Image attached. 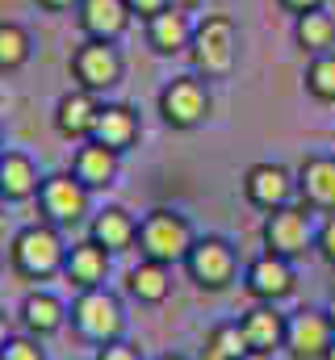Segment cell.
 I'll return each mask as SVG.
<instances>
[{
    "label": "cell",
    "instance_id": "6da1fadb",
    "mask_svg": "<svg viewBox=\"0 0 335 360\" xmlns=\"http://www.w3.org/2000/svg\"><path fill=\"white\" fill-rule=\"evenodd\" d=\"M189 68L201 80H227L235 72L239 59V30L227 13H206L193 25V42H189Z\"/></svg>",
    "mask_w": 335,
    "mask_h": 360
},
{
    "label": "cell",
    "instance_id": "7a4b0ae2",
    "mask_svg": "<svg viewBox=\"0 0 335 360\" xmlns=\"http://www.w3.org/2000/svg\"><path fill=\"white\" fill-rule=\"evenodd\" d=\"M63 256H68V243H63L59 226H51V222H30L8 243V269L21 281H51V276H59L63 272Z\"/></svg>",
    "mask_w": 335,
    "mask_h": 360
},
{
    "label": "cell",
    "instance_id": "3957f363",
    "mask_svg": "<svg viewBox=\"0 0 335 360\" xmlns=\"http://www.w3.org/2000/svg\"><path fill=\"white\" fill-rule=\"evenodd\" d=\"M197 243V231H193V222L180 214V210H168V205H156V210H147L143 218H139V239H134V248H139V256L143 260H156V264H184V256H189V248Z\"/></svg>",
    "mask_w": 335,
    "mask_h": 360
},
{
    "label": "cell",
    "instance_id": "277c9868",
    "mask_svg": "<svg viewBox=\"0 0 335 360\" xmlns=\"http://www.w3.org/2000/svg\"><path fill=\"white\" fill-rule=\"evenodd\" d=\"M68 323H72V331L80 335L84 344L105 348V344L122 340V331H126V310H122V302H118L105 285H101V289H80V293L72 297V306H68Z\"/></svg>",
    "mask_w": 335,
    "mask_h": 360
},
{
    "label": "cell",
    "instance_id": "5b68a950",
    "mask_svg": "<svg viewBox=\"0 0 335 360\" xmlns=\"http://www.w3.org/2000/svg\"><path fill=\"white\" fill-rule=\"evenodd\" d=\"M315 231H319L315 210L302 205V201H289V205L264 214V222H260V243H264L268 256L298 260V256L315 252Z\"/></svg>",
    "mask_w": 335,
    "mask_h": 360
},
{
    "label": "cell",
    "instance_id": "8992f818",
    "mask_svg": "<svg viewBox=\"0 0 335 360\" xmlns=\"http://www.w3.org/2000/svg\"><path fill=\"white\" fill-rule=\"evenodd\" d=\"M180 269L201 293H227L239 281V252L227 235H197Z\"/></svg>",
    "mask_w": 335,
    "mask_h": 360
},
{
    "label": "cell",
    "instance_id": "52a82bcc",
    "mask_svg": "<svg viewBox=\"0 0 335 360\" xmlns=\"http://www.w3.org/2000/svg\"><path fill=\"white\" fill-rule=\"evenodd\" d=\"M156 113L168 130H197L210 113V80H201L197 72H180L164 80L156 96Z\"/></svg>",
    "mask_w": 335,
    "mask_h": 360
},
{
    "label": "cell",
    "instance_id": "ba28073f",
    "mask_svg": "<svg viewBox=\"0 0 335 360\" xmlns=\"http://www.w3.org/2000/svg\"><path fill=\"white\" fill-rule=\"evenodd\" d=\"M122 76H126V59H122V51L113 42L84 38L80 46L72 51V80H76V89L101 96V92L118 89Z\"/></svg>",
    "mask_w": 335,
    "mask_h": 360
},
{
    "label": "cell",
    "instance_id": "9c48e42d",
    "mask_svg": "<svg viewBox=\"0 0 335 360\" xmlns=\"http://www.w3.org/2000/svg\"><path fill=\"white\" fill-rule=\"evenodd\" d=\"M88 197L92 193L72 172H51V176H42L34 201H38V218L63 231V226H76L88 218Z\"/></svg>",
    "mask_w": 335,
    "mask_h": 360
},
{
    "label": "cell",
    "instance_id": "30bf717a",
    "mask_svg": "<svg viewBox=\"0 0 335 360\" xmlns=\"http://www.w3.org/2000/svg\"><path fill=\"white\" fill-rule=\"evenodd\" d=\"M298 197V172H289L285 164L260 160L244 172V201L260 214H272L281 205H289Z\"/></svg>",
    "mask_w": 335,
    "mask_h": 360
},
{
    "label": "cell",
    "instance_id": "8fae6325",
    "mask_svg": "<svg viewBox=\"0 0 335 360\" xmlns=\"http://www.w3.org/2000/svg\"><path fill=\"white\" fill-rule=\"evenodd\" d=\"M331 344L335 327L323 306H302L289 314V331H285V356L289 360H323Z\"/></svg>",
    "mask_w": 335,
    "mask_h": 360
},
{
    "label": "cell",
    "instance_id": "7c38bea8",
    "mask_svg": "<svg viewBox=\"0 0 335 360\" xmlns=\"http://www.w3.org/2000/svg\"><path fill=\"white\" fill-rule=\"evenodd\" d=\"M244 289H248L251 302H285L293 297L298 289V272H293V260H281V256H268L260 252L255 260H248L244 269Z\"/></svg>",
    "mask_w": 335,
    "mask_h": 360
},
{
    "label": "cell",
    "instance_id": "4fadbf2b",
    "mask_svg": "<svg viewBox=\"0 0 335 360\" xmlns=\"http://www.w3.org/2000/svg\"><path fill=\"white\" fill-rule=\"evenodd\" d=\"M92 139H96L101 147H109V151L126 155V151H130V147H139V139H143V117H139V109H134V105H126V101H105V105H101V113H96Z\"/></svg>",
    "mask_w": 335,
    "mask_h": 360
},
{
    "label": "cell",
    "instance_id": "5bb4252c",
    "mask_svg": "<svg viewBox=\"0 0 335 360\" xmlns=\"http://www.w3.org/2000/svg\"><path fill=\"white\" fill-rule=\"evenodd\" d=\"M298 172V201L315 214H335V151L331 155H302Z\"/></svg>",
    "mask_w": 335,
    "mask_h": 360
},
{
    "label": "cell",
    "instance_id": "9a60e30c",
    "mask_svg": "<svg viewBox=\"0 0 335 360\" xmlns=\"http://www.w3.org/2000/svg\"><path fill=\"white\" fill-rule=\"evenodd\" d=\"M17 323H21L25 335L51 340V335H59L68 327V302L55 297L51 289H30L21 297V306H17Z\"/></svg>",
    "mask_w": 335,
    "mask_h": 360
},
{
    "label": "cell",
    "instance_id": "2e32d148",
    "mask_svg": "<svg viewBox=\"0 0 335 360\" xmlns=\"http://www.w3.org/2000/svg\"><path fill=\"white\" fill-rule=\"evenodd\" d=\"M130 21L134 17H130L126 0H80V8H76V25L92 42H118L130 30Z\"/></svg>",
    "mask_w": 335,
    "mask_h": 360
},
{
    "label": "cell",
    "instance_id": "e0dca14e",
    "mask_svg": "<svg viewBox=\"0 0 335 360\" xmlns=\"http://www.w3.org/2000/svg\"><path fill=\"white\" fill-rule=\"evenodd\" d=\"M239 331H244L251 352H277V348H285L289 314H281L272 302H251L239 314Z\"/></svg>",
    "mask_w": 335,
    "mask_h": 360
},
{
    "label": "cell",
    "instance_id": "ac0fdd59",
    "mask_svg": "<svg viewBox=\"0 0 335 360\" xmlns=\"http://www.w3.org/2000/svg\"><path fill=\"white\" fill-rule=\"evenodd\" d=\"M109 252L101 248V243H92V239H76L72 248H68V256H63V281L80 293V289H101L105 281H109Z\"/></svg>",
    "mask_w": 335,
    "mask_h": 360
},
{
    "label": "cell",
    "instance_id": "d6986e66",
    "mask_svg": "<svg viewBox=\"0 0 335 360\" xmlns=\"http://www.w3.org/2000/svg\"><path fill=\"white\" fill-rule=\"evenodd\" d=\"M118 168H122V155H118V151L101 147L96 139H84L80 147L72 151V168H68V172L80 180L88 193H101V188L118 184Z\"/></svg>",
    "mask_w": 335,
    "mask_h": 360
},
{
    "label": "cell",
    "instance_id": "ffe728a7",
    "mask_svg": "<svg viewBox=\"0 0 335 360\" xmlns=\"http://www.w3.org/2000/svg\"><path fill=\"white\" fill-rule=\"evenodd\" d=\"M193 25H197L193 13H180V8L168 4L164 13H156V17L143 25V38H147V46H151L160 59H172V55H184V51H189Z\"/></svg>",
    "mask_w": 335,
    "mask_h": 360
},
{
    "label": "cell",
    "instance_id": "44dd1931",
    "mask_svg": "<svg viewBox=\"0 0 335 360\" xmlns=\"http://www.w3.org/2000/svg\"><path fill=\"white\" fill-rule=\"evenodd\" d=\"M96 113H101V101L84 89H68L55 101V130L59 139L68 143H84L92 139V126H96Z\"/></svg>",
    "mask_w": 335,
    "mask_h": 360
},
{
    "label": "cell",
    "instance_id": "7402d4cb",
    "mask_svg": "<svg viewBox=\"0 0 335 360\" xmlns=\"http://www.w3.org/2000/svg\"><path fill=\"white\" fill-rule=\"evenodd\" d=\"M88 239L101 243L109 256H118V252L134 248V239H139V218H134L126 205H105V210H96V214L88 218Z\"/></svg>",
    "mask_w": 335,
    "mask_h": 360
},
{
    "label": "cell",
    "instance_id": "603a6c76",
    "mask_svg": "<svg viewBox=\"0 0 335 360\" xmlns=\"http://www.w3.org/2000/svg\"><path fill=\"white\" fill-rule=\"evenodd\" d=\"M38 164H34V155H25V151H4L0 155V197L8 201V205H21V201H34L38 197Z\"/></svg>",
    "mask_w": 335,
    "mask_h": 360
},
{
    "label": "cell",
    "instance_id": "cb8c5ba5",
    "mask_svg": "<svg viewBox=\"0 0 335 360\" xmlns=\"http://www.w3.org/2000/svg\"><path fill=\"white\" fill-rule=\"evenodd\" d=\"M172 269L156 264V260H139L134 269L126 272V293L139 302V306H164L172 297Z\"/></svg>",
    "mask_w": 335,
    "mask_h": 360
},
{
    "label": "cell",
    "instance_id": "d4e9b609",
    "mask_svg": "<svg viewBox=\"0 0 335 360\" xmlns=\"http://www.w3.org/2000/svg\"><path fill=\"white\" fill-rule=\"evenodd\" d=\"M293 46L302 55H310V59L335 51V17L327 8H315V13L293 17Z\"/></svg>",
    "mask_w": 335,
    "mask_h": 360
},
{
    "label": "cell",
    "instance_id": "484cf974",
    "mask_svg": "<svg viewBox=\"0 0 335 360\" xmlns=\"http://www.w3.org/2000/svg\"><path fill=\"white\" fill-rule=\"evenodd\" d=\"M251 348L239 331V319L235 323H214L206 331V344H201V360H244Z\"/></svg>",
    "mask_w": 335,
    "mask_h": 360
},
{
    "label": "cell",
    "instance_id": "4316f807",
    "mask_svg": "<svg viewBox=\"0 0 335 360\" xmlns=\"http://www.w3.org/2000/svg\"><path fill=\"white\" fill-rule=\"evenodd\" d=\"M30 55H34V38H30V30L17 25V21H0V76L21 72V68L30 63Z\"/></svg>",
    "mask_w": 335,
    "mask_h": 360
},
{
    "label": "cell",
    "instance_id": "83f0119b",
    "mask_svg": "<svg viewBox=\"0 0 335 360\" xmlns=\"http://www.w3.org/2000/svg\"><path fill=\"white\" fill-rule=\"evenodd\" d=\"M302 89L310 92L319 105H335V51L306 59V72H302Z\"/></svg>",
    "mask_w": 335,
    "mask_h": 360
},
{
    "label": "cell",
    "instance_id": "f1b7e54d",
    "mask_svg": "<svg viewBox=\"0 0 335 360\" xmlns=\"http://www.w3.org/2000/svg\"><path fill=\"white\" fill-rule=\"evenodd\" d=\"M0 360H46V348H42V340L17 331V335L0 348Z\"/></svg>",
    "mask_w": 335,
    "mask_h": 360
},
{
    "label": "cell",
    "instance_id": "f546056e",
    "mask_svg": "<svg viewBox=\"0 0 335 360\" xmlns=\"http://www.w3.org/2000/svg\"><path fill=\"white\" fill-rule=\"evenodd\" d=\"M315 256L335 269V214H327L323 222H319V231H315Z\"/></svg>",
    "mask_w": 335,
    "mask_h": 360
},
{
    "label": "cell",
    "instance_id": "4dcf8cb0",
    "mask_svg": "<svg viewBox=\"0 0 335 360\" xmlns=\"http://www.w3.org/2000/svg\"><path fill=\"white\" fill-rule=\"evenodd\" d=\"M92 360H143V352H139L134 344H126V340H113V344L96 348V356Z\"/></svg>",
    "mask_w": 335,
    "mask_h": 360
},
{
    "label": "cell",
    "instance_id": "1f68e13d",
    "mask_svg": "<svg viewBox=\"0 0 335 360\" xmlns=\"http://www.w3.org/2000/svg\"><path fill=\"white\" fill-rule=\"evenodd\" d=\"M126 8H130V17H139V21L147 25L156 13H164L168 8V0H126Z\"/></svg>",
    "mask_w": 335,
    "mask_h": 360
},
{
    "label": "cell",
    "instance_id": "d6a6232c",
    "mask_svg": "<svg viewBox=\"0 0 335 360\" xmlns=\"http://www.w3.org/2000/svg\"><path fill=\"white\" fill-rule=\"evenodd\" d=\"M285 13H293V17H302V13H315V8H323L327 0H277Z\"/></svg>",
    "mask_w": 335,
    "mask_h": 360
},
{
    "label": "cell",
    "instance_id": "836d02e7",
    "mask_svg": "<svg viewBox=\"0 0 335 360\" xmlns=\"http://www.w3.org/2000/svg\"><path fill=\"white\" fill-rule=\"evenodd\" d=\"M38 8H46V13H76L80 8V0H34Z\"/></svg>",
    "mask_w": 335,
    "mask_h": 360
},
{
    "label": "cell",
    "instance_id": "e575fe53",
    "mask_svg": "<svg viewBox=\"0 0 335 360\" xmlns=\"http://www.w3.org/2000/svg\"><path fill=\"white\" fill-rule=\"evenodd\" d=\"M13 335H17V331H13V319H8V314L0 310V348H4V344H8Z\"/></svg>",
    "mask_w": 335,
    "mask_h": 360
},
{
    "label": "cell",
    "instance_id": "d590c367",
    "mask_svg": "<svg viewBox=\"0 0 335 360\" xmlns=\"http://www.w3.org/2000/svg\"><path fill=\"white\" fill-rule=\"evenodd\" d=\"M168 4H172V8H180V13H197L206 0H168Z\"/></svg>",
    "mask_w": 335,
    "mask_h": 360
},
{
    "label": "cell",
    "instance_id": "8d00e7d4",
    "mask_svg": "<svg viewBox=\"0 0 335 360\" xmlns=\"http://www.w3.org/2000/svg\"><path fill=\"white\" fill-rule=\"evenodd\" d=\"M323 310H327V319H331V327H335V293H331V302H327Z\"/></svg>",
    "mask_w": 335,
    "mask_h": 360
},
{
    "label": "cell",
    "instance_id": "74e56055",
    "mask_svg": "<svg viewBox=\"0 0 335 360\" xmlns=\"http://www.w3.org/2000/svg\"><path fill=\"white\" fill-rule=\"evenodd\" d=\"M244 360H272V352H248Z\"/></svg>",
    "mask_w": 335,
    "mask_h": 360
},
{
    "label": "cell",
    "instance_id": "f35d334b",
    "mask_svg": "<svg viewBox=\"0 0 335 360\" xmlns=\"http://www.w3.org/2000/svg\"><path fill=\"white\" fill-rule=\"evenodd\" d=\"M156 360H184L180 352H164V356H156Z\"/></svg>",
    "mask_w": 335,
    "mask_h": 360
},
{
    "label": "cell",
    "instance_id": "ab89813d",
    "mask_svg": "<svg viewBox=\"0 0 335 360\" xmlns=\"http://www.w3.org/2000/svg\"><path fill=\"white\" fill-rule=\"evenodd\" d=\"M323 360H335V344H331V348H327V356H323Z\"/></svg>",
    "mask_w": 335,
    "mask_h": 360
},
{
    "label": "cell",
    "instance_id": "60d3db41",
    "mask_svg": "<svg viewBox=\"0 0 335 360\" xmlns=\"http://www.w3.org/2000/svg\"><path fill=\"white\" fill-rule=\"evenodd\" d=\"M0 155H4V134H0Z\"/></svg>",
    "mask_w": 335,
    "mask_h": 360
},
{
    "label": "cell",
    "instance_id": "b9f144b4",
    "mask_svg": "<svg viewBox=\"0 0 335 360\" xmlns=\"http://www.w3.org/2000/svg\"><path fill=\"white\" fill-rule=\"evenodd\" d=\"M0 272H4V252H0Z\"/></svg>",
    "mask_w": 335,
    "mask_h": 360
},
{
    "label": "cell",
    "instance_id": "7bdbcfd3",
    "mask_svg": "<svg viewBox=\"0 0 335 360\" xmlns=\"http://www.w3.org/2000/svg\"><path fill=\"white\" fill-rule=\"evenodd\" d=\"M0 105H4V89H0Z\"/></svg>",
    "mask_w": 335,
    "mask_h": 360
},
{
    "label": "cell",
    "instance_id": "ee69618b",
    "mask_svg": "<svg viewBox=\"0 0 335 360\" xmlns=\"http://www.w3.org/2000/svg\"><path fill=\"white\" fill-rule=\"evenodd\" d=\"M0 205H4V197H0Z\"/></svg>",
    "mask_w": 335,
    "mask_h": 360
}]
</instances>
